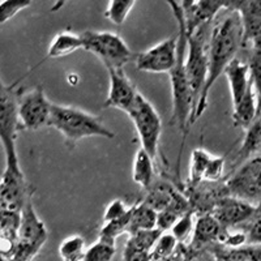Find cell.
Here are the masks:
<instances>
[{
	"label": "cell",
	"instance_id": "277c9868",
	"mask_svg": "<svg viewBox=\"0 0 261 261\" xmlns=\"http://www.w3.org/2000/svg\"><path fill=\"white\" fill-rule=\"evenodd\" d=\"M232 99V123L246 129L257 116V98L249 67L241 59H235L225 72Z\"/></svg>",
	"mask_w": 261,
	"mask_h": 261
},
{
	"label": "cell",
	"instance_id": "8fae6325",
	"mask_svg": "<svg viewBox=\"0 0 261 261\" xmlns=\"http://www.w3.org/2000/svg\"><path fill=\"white\" fill-rule=\"evenodd\" d=\"M135 67L149 73H170L178 60V36L167 38L149 50L137 54Z\"/></svg>",
	"mask_w": 261,
	"mask_h": 261
},
{
	"label": "cell",
	"instance_id": "484cf974",
	"mask_svg": "<svg viewBox=\"0 0 261 261\" xmlns=\"http://www.w3.org/2000/svg\"><path fill=\"white\" fill-rule=\"evenodd\" d=\"M21 226V212L0 211V232H2V255L9 252L18 241Z\"/></svg>",
	"mask_w": 261,
	"mask_h": 261
},
{
	"label": "cell",
	"instance_id": "3957f363",
	"mask_svg": "<svg viewBox=\"0 0 261 261\" xmlns=\"http://www.w3.org/2000/svg\"><path fill=\"white\" fill-rule=\"evenodd\" d=\"M50 127L55 128L64 137L65 144L74 146L86 137H105L113 140L115 134L107 128L102 118L65 105L53 103Z\"/></svg>",
	"mask_w": 261,
	"mask_h": 261
},
{
	"label": "cell",
	"instance_id": "4dcf8cb0",
	"mask_svg": "<svg viewBox=\"0 0 261 261\" xmlns=\"http://www.w3.org/2000/svg\"><path fill=\"white\" fill-rule=\"evenodd\" d=\"M136 6V2L134 0H119V2H110L107 4L106 11H105V17L111 21L115 25H123L127 20L128 15L132 11V8Z\"/></svg>",
	"mask_w": 261,
	"mask_h": 261
},
{
	"label": "cell",
	"instance_id": "8d00e7d4",
	"mask_svg": "<svg viewBox=\"0 0 261 261\" xmlns=\"http://www.w3.org/2000/svg\"><path fill=\"white\" fill-rule=\"evenodd\" d=\"M32 6L29 0H4L0 3V24H6L7 21L15 17L20 11H24Z\"/></svg>",
	"mask_w": 261,
	"mask_h": 261
},
{
	"label": "cell",
	"instance_id": "30bf717a",
	"mask_svg": "<svg viewBox=\"0 0 261 261\" xmlns=\"http://www.w3.org/2000/svg\"><path fill=\"white\" fill-rule=\"evenodd\" d=\"M53 103L46 97L41 85L18 95V122L20 129L37 130L50 127Z\"/></svg>",
	"mask_w": 261,
	"mask_h": 261
},
{
	"label": "cell",
	"instance_id": "52a82bcc",
	"mask_svg": "<svg viewBox=\"0 0 261 261\" xmlns=\"http://www.w3.org/2000/svg\"><path fill=\"white\" fill-rule=\"evenodd\" d=\"M81 38L84 42V50L99 58L107 71H120L127 63L135 59L134 53L116 33L85 30L81 33Z\"/></svg>",
	"mask_w": 261,
	"mask_h": 261
},
{
	"label": "cell",
	"instance_id": "f1b7e54d",
	"mask_svg": "<svg viewBox=\"0 0 261 261\" xmlns=\"http://www.w3.org/2000/svg\"><path fill=\"white\" fill-rule=\"evenodd\" d=\"M85 252V239L79 234L68 237L59 246V255L63 261H84Z\"/></svg>",
	"mask_w": 261,
	"mask_h": 261
},
{
	"label": "cell",
	"instance_id": "e575fe53",
	"mask_svg": "<svg viewBox=\"0 0 261 261\" xmlns=\"http://www.w3.org/2000/svg\"><path fill=\"white\" fill-rule=\"evenodd\" d=\"M196 216L193 212H190L175 223L171 228V234L178 239L179 243H188V238L192 237L195 230Z\"/></svg>",
	"mask_w": 261,
	"mask_h": 261
},
{
	"label": "cell",
	"instance_id": "d6986e66",
	"mask_svg": "<svg viewBox=\"0 0 261 261\" xmlns=\"http://www.w3.org/2000/svg\"><path fill=\"white\" fill-rule=\"evenodd\" d=\"M33 195L25 202L24 208L21 211V226L18 232V242L29 246L38 247L42 249L47 241V228L34 209L33 204Z\"/></svg>",
	"mask_w": 261,
	"mask_h": 261
},
{
	"label": "cell",
	"instance_id": "d590c367",
	"mask_svg": "<svg viewBox=\"0 0 261 261\" xmlns=\"http://www.w3.org/2000/svg\"><path fill=\"white\" fill-rule=\"evenodd\" d=\"M238 228L243 230L247 234V244L261 246V206H258L257 212L252 217V220Z\"/></svg>",
	"mask_w": 261,
	"mask_h": 261
},
{
	"label": "cell",
	"instance_id": "9a60e30c",
	"mask_svg": "<svg viewBox=\"0 0 261 261\" xmlns=\"http://www.w3.org/2000/svg\"><path fill=\"white\" fill-rule=\"evenodd\" d=\"M257 209L258 206L256 205L237 199L234 196H227L217 205L212 216L220 222L225 231H230L252 220Z\"/></svg>",
	"mask_w": 261,
	"mask_h": 261
},
{
	"label": "cell",
	"instance_id": "8992f818",
	"mask_svg": "<svg viewBox=\"0 0 261 261\" xmlns=\"http://www.w3.org/2000/svg\"><path fill=\"white\" fill-rule=\"evenodd\" d=\"M6 154V169L0 183V211L21 212L33 191L25 180L18 161L16 143L2 144Z\"/></svg>",
	"mask_w": 261,
	"mask_h": 261
},
{
	"label": "cell",
	"instance_id": "ba28073f",
	"mask_svg": "<svg viewBox=\"0 0 261 261\" xmlns=\"http://www.w3.org/2000/svg\"><path fill=\"white\" fill-rule=\"evenodd\" d=\"M135 125L141 149L148 153L153 160H157L158 146L162 134V120L154 106L141 93L136 102L127 114Z\"/></svg>",
	"mask_w": 261,
	"mask_h": 261
},
{
	"label": "cell",
	"instance_id": "4fadbf2b",
	"mask_svg": "<svg viewBox=\"0 0 261 261\" xmlns=\"http://www.w3.org/2000/svg\"><path fill=\"white\" fill-rule=\"evenodd\" d=\"M196 217L212 214L221 200L230 196L225 179L220 181H201L193 188H183Z\"/></svg>",
	"mask_w": 261,
	"mask_h": 261
},
{
	"label": "cell",
	"instance_id": "ac0fdd59",
	"mask_svg": "<svg viewBox=\"0 0 261 261\" xmlns=\"http://www.w3.org/2000/svg\"><path fill=\"white\" fill-rule=\"evenodd\" d=\"M227 9L239 13L243 27V48L251 47L261 32V0H228Z\"/></svg>",
	"mask_w": 261,
	"mask_h": 261
},
{
	"label": "cell",
	"instance_id": "83f0119b",
	"mask_svg": "<svg viewBox=\"0 0 261 261\" xmlns=\"http://www.w3.org/2000/svg\"><path fill=\"white\" fill-rule=\"evenodd\" d=\"M251 54L248 58L249 74L252 79L253 88L257 98V115L261 114V39H257L251 46Z\"/></svg>",
	"mask_w": 261,
	"mask_h": 261
},
{
	"label": "cell",
	"instance_id": "ffe728a7",
	"mask_svg": "<svg viewBox=\"0 0 261 261\" xmlns=\"http://www.w3.org/2000/svg\"><path fill=\"white\" fill-rule=\"evenodd\" d=\"M202 257L206 261H261V246H247L230 248L214 243L205 251Z\"/></svg>",
	"mask_w": 261,
	"mask_h": 261
},
{
	"label": "cell",
	"instance_id": "ab89813d",
	"mask_svg": "<svg viewBox=\"0 0 261 261\" xmlns=\"http://www.w3.org/2000/svg\"><path fill=\"white\" fill-rule=\"evenodd\" d=\"M162 261H193V258L191 256L187 243H179L174 253Z\"/></svg>",
	"mask_w": 261,
	"mask_h": 261
},
{
	"label": "cell",
	"instance_id": "60d3db41",
	"mask_svg": "<svg viewBox=\"0 0 261 261\" xmlns=\"http://www.w3.org/2000/svg\"><path fill=\"white\" fill-rule=\"evenodd\" d=\"M258 36H261V32H260V34H258Z\"/></svg>",
	"mask_w": 261,
	"mask_h": 261
},
{
	"label": "cell",
	"instance_id": "d4e9b609",
	"mask_svg": "<svg viewBox=\"0 0 261 261\" xmlns=\"http://www.w3.org/2000/svg\"><path fill=\"white\" fill-rule=\"evenodd\" d=\"M79 50H84V42L81 34L63 30L58 33L51 41L47 50L48 59H58V58L67 57Z\"/></svg>",
	"mask_w": 261,
	"mask_h": 261
},
{
	"label": "cell",
	"instance_id": "6da1fadb",
	"mask_svg": "<svg viewBox=\"0 0 261 261\" xmlns=\"http://www.w3.org/2000/svg\"><path fill=\"white\" fill-rule=\"evenodd\" d=\"M243 48V27L241 16L237 11L226 9L225 15L217 17L214 21L209 39V72L205 92L200 102L191 127L195 124L209 105V93L214 83L221 74H225L226 69L235 59L239 50Z\"/></svg>",
	"mask_w": 261,
	"mask_h": 261
},
{
	"label": "cell",
	"instance_id": "7c38bea8",
	"mask_svg": "<svg viewBox=\"0 0 261 261\" xmlns=\"http://www.w3.org/2000/svg\"><path fill=\"white\" fill-rule=\"evenodd\" d=\"M226 155H213L204 148H195L191 153L190 174L183 188H193L201 181L223 180Z\"/></svg>",
	"mask_w": 261,
	"mask_h": 261
},
{
	"label": "cell",
	"instance_id": "2e32d148",
	"mask_svg": "<svg viewBox=\"0 0 261 261\" xmlns=\"http://www.w3.org/2000/svg\"><path fill=\"white\" fill-rule=\"evenodd\" d=\"M109 77H110V88L103 106L106 109H118L128 114L140 93L137 92L136 86L128 79L123 69L120 71L109 69Z\"/></svg>",
	"mask_w": 261,
	"mask_h": 261
},
{
	"label": "cell",
	"instance_id": "5bb4252c",
	"mask_svg": "<svg viewBox=\"0 0 261 261\" xmlns=\"http://www.w3.org/2000/svg\"><path fill=\"white\" fill-rule=\"evenodd\" d=\"M183 11V21L187 37L195 34L200 28L213 24L221 11L227 9V2H179Z\"/></svg>",
	"mask_w": 261,
	"mask_h": 261
},
{
	"label": "cell",
	"instance_id": "f35d334b",
	"mask_svg": "<svg viewBox=\"0 0 261 261\" xmlns=\"http://www.w3.org/2000/svg\"><path fill=\"white\" fill-rule=\"evenodd\" d=\"M123 261H151L150 252L135 248L125 243L124 251H123Z\"/></svg>",
	"mask_w": 261,
	"mask_h": 261
},
{
	"label": "cell",
	"instance_id": "5b68a950",
	"mask_svg": "<svg viewBox=\"0 0 261 261\" xmlns=\"http://www.w3.org/2000/svg\"><path fill=\"white\" fill-rule=\"evenodd\" d=\"M214 24V22H213ZM213 24L200 28L195 34L187 37L188 48L186 57L188 79H190L191 89L193 94V116L199 107L205 92V86L208 81L209 72V39ZM191 119V123H192ZM190 123V125H191Z\"/></svg>",
	"mask_w": 261,
	"mask_h": 261
},
{
	"label": "cell",
	"instance_id": "7a4b0ae2",
	"mask_svg": "<svg viewBox=\"0 0 261 261\" xmlns=\"http://www.w3.org/2000/svg\"><path fill=\"white\" fill-rule=\"evenodd\" d=\"M167 6L171 8V12L178 25V60L174 68L169 73L171 83L172 97V115L171 125H175L183 135L181 149L184 141L190 132V123L193 115V94L191 89L190 79H188L187 67H186V57H187L188 41L186 34L183 21V11L179 2H169Z\"/></svg>",
	"mask_w": 261,
	"mask_h": 261
},
{
	"label": "cell",
	"instance_id": "603a6c76",
	"mask_svg": "<svg viewBox=\"0 0 261 261\" xmlns=\"http://www.w3.org/2000/svg\"><path fill=\"white\" fill-rule=\"evenodd\" d=\"M190 212H192L190 200L187 199V196L184 195L183 191H180L174 197L171 204L165 211L158 213L157 228H160L162 232H167V230H171L181 217H184Z\"/></svg>",
	"mask_w": 261,
	"mask_h": 261
},
{
	"label": "cell",
	"instance_id": "7402d4cb",
	"mask_svg": "<svg viewBox=\"0 0 261 261\" xmlns=\"http://www.w3.org/2000/svg\"><path fill=\"white\" fill-rule=\"evenodd\" d=\"M242 145L232 162V170L241 166L253 155L261 153V114L253 119V122L246 128Z\"/></svg>",
	"mask_w": 261,
	"mask_h": 261
},
{
	"label": "cell",
	"instance_id": "4316f807",
	"mask_svg": "<svg viewBox=\"0 0 261 261\" xmlns=\"http://www.w3.org/2000/svg\"><path fill=\"white\" fill-rule=\"evenodd\" d=\"M158 213L149 208L148 205L139 201L130 208V220L128 226V235L135 232L144 231V230H154L157 228Z\"/></svg>",
	"mask_w": 261,
	"mask_h": 261
},
{
	"label": "cell",
	"instance_id": "1f68e13d",
	"mask_svg": "<svg viewBox=\"0 0 261 261\" xmlns=\"http://www.w3.org/2000/svg\"><path fill=\"white\" fill-rule=\"evenodd\" d=\"M163 232L160 228H154V230H144V231L135 232L132 235H128V239L125 243L129 246L135 247V248L143 249L146 252H151V249L154 248L155 243L161 238Z\"/></svg>",
	"mask_w": 261,
	"mask_h": 261
},
{
	"label": "cell",
	"instance_id": "44dd1931",
	"mask_svg": "<svg viewBox=\"0 0 261 261\" xmlns=\"http://www.w3.org/2000/svg\"><path fill=\"white\" fill-rule=\"evenodd\" d=\"M180 191L183 190L176 187L175 184H172L166 178H157L153 186L145 191V196L140 201L148 205L149 208H151L157 213H161L171 204L174 197Z\"/></svg>",
	"mask_w": 261,
	"mask_h": 261
},
{
	"label": "cell",
	"instance_id": "836d02e7",
	"mask_svg": "<svg viewBox=\"0 0 261 261\" xmlns=\"http://www.w3.org/2000/svg\"><path fill=\"white\" fill-rule=\"evenodd\" d=\"M116 253V244L98 239L86 249L84 261H111Z\"/></svg>",
	"mask_w": 261,
	"mask_h": 261
},
{
	"label": "cell",
	"instance_id": "74e56055",
	"mask_svg": "<svg viewBox=\"0 0 261 261\" xmlns=\"http://www.w3.org/2000/svg\"><path fill=\"white\" fill-rule=\"evenodd\" d=\"M130 211V206H128L123 200L115 199L106 206V211L103 213V223L116 221L127 216L128 212Z\"/></svg>",
	"mask_w": 261,
	"mask_h": 261
},
{
	"label": "cell",
	"instance_id": "f546056e",
	"mask_svg": "<svg viewBox=\"0 0 261 261\" xmlns=\"http://www.w3.org/2000/svg\"><path fill=\"white\" fill-rule=\"evenodd\" d=\"M132 208V206H130ZM129 220H130V211L128 212L127 216H124L120 220L111 221V222L103 223V226L101 227L99 232H98V239L99 241L109 242V243H116V239H118L120 235L127 234L128 226H129Z\"/></svg>",
	"mask_w": 261,
	"mask_h": 261
},
{
	"label": "cell",
	"instance_id": "cb8c5ba5",
	"mask_svg": "<svg viewBox=\"0 0 261 261\" xmlns=\"http://www.w3.org/2000/svg\"><path fill=\"white\" fill-rule=\"evenodd\" d=\"M157 172L154 167V160L146 153L144 149L140 148L135 154L134 167H132V179L139 184L143 190H149L157 180Z\"/></svg>",
	"mask_w": 261,
	"mask_h": 261
},
{
	"label": "cell",
	"instance_id": "e0dca14e",
	"mask_svg": "<svg viewBox=\"0 0 261 261\" xmlns=\"http://www.w3.org/2000/svg\"><path fill=\"white\" fill-rule=\"evenodd\" d=\"M223 232H225V230L221 227L220 222L212 214L196 217L195 230H193L190 242L187 243L193 260L202 257L205 251L212 244L220 243Z\"/></svg>",
	"mask_w": 261,
	"mask_h": 261
},
{
	"label": "cell",
	"instance_id": "d6a6232c",
	"mask_svg": "<svg viewBox=\"0 0 261 261\" xmlns=\"http://www.w3.org/2000/svg\"><path fill=\"white\" fill-rule=\"evenodd\" d=\"M179 246V242L171 232H163L158 242L155 243L154 248L151 249L150 257L151 261H162L171 256L176 247Z\"/></svg>",
	"mask_w": 261,
	"mask_h": 261
},
{
	"label": "cell",
	"instance_id": "9c48e42d",
	"mask_svg": "<svg viewBox=\"0 0 261 261\" xmlns=\"http://www.w3.org/2000/svg\"><path fill=\"white\" fill-rule=\"evenodd\" d=\"M225 181L230 196L261 206V153L231 170Z\"/></svg>",
	"mask_w": 261,
	"mask_h": 261
}]
</instances>
